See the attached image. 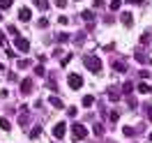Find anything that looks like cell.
<instances>
[{
  "label": "cell",
  "instance_id": "e0dca14e",
  "mask_svg": "<svg viewBox=\"0 0 152 143\" xmlns=\"http://www.w3.org/2000/svg\"><path fill=\"white\" fill-rule=\"evenodd\" d=\"M10 120H5V118H0V129H5V132H10Z\"/></svg>",
  "mask_w": 152,
  "mask_h": 143
},
{
  "label": "cell",
  "instance_id": "d6986e66",
  "mask_svg": "<svg viewBox=\"0 0 152 143\" xmlns=\"http://www.w3.org/2000/svg\"><path fill=\"white\" fill-rule=\"evenodd\" d=\"M35 74H37V76H44V74H46V69H44L42 65H37V67H35Z\"/></svg>",
  "mask_w": 152,
  "mask_h": 143
},
{
  "label": "cell",
  "instance_id": "30bf717a",
  "mask_svg": "<svg viewBox=\"0 0 152 143\" xmlns=\"http://www.w3.org/2000/svg\"><path fill=\"white\" fill-rule=\"evenodd\" d=\"M81 16H83V21H88V23H90V21L95 23V12H92V10H83V14H81Z\"/></svg>",
  "mask_w": 152,
  "mask_h": 143
},
{
  "label": "cell",
  "instance_id": "9a60e30c",
  "mask_svg": "<svg viewBox=\"0 0 152 143\" xmlns=\"http://www.w3.org/2000/svg\"><path fill=\"white\" fill-rule=\"evenodd\" d=\"M39 134H42V127H32V132H30V139H39Z\"/></svg>",
  "mask_w": 152,
  "mask_h": 143
},
{
  "label": "cell",
  "instance_id": "836d02e7",
  "mask_svg": "<svg viewBox=\"0 0 152 143\" xmlns=\"http://www.w3.org/2000/svg\"><path fill=\"white\" fill-rule=\"evenodd\" d=\"M127 2H145V0H127Z\"/></svg>",
  "mask_w": 152,
  "mask_h": 143
},
{
  "label": "cell",
  "instance_id": "5bb4252c",
  "mask_svg": "<svg viewBox=\"0 0 152 143\" xmlns=\"http://www.w3.org/2000/svg\"><path fill=\"white\" fill-rule=\"evenodd\" d=\"M16 67H19V69H28V67H30V60H28V58H23V60L16 62Z\"/></svg>",
  "mask_w": 152,
  "mask_h": 143
},
{
  "label": "cell",
  "instance_id": "6da1fadb",
  "mask_svg": "<svg viewBox=\"0 0 152 143\" xmlns=\"http://www.w3.org/2000/svg\"><path fill=\"white\" fill-rule=\"evenodd\" d=\"M83 65H86V69H90L92 74H99V72H102V60L97 56H83Z\"/></svg>",
  "mask_w": 152,
  "mask_h": 143
},
{
  "label": "cell",
  "instance_id": "7402d4cb",
  "mask_svg": "<svg viewBox=\"0 0 152 143\" xmlns=\"http://www.w3.org/2000/svg\"><path fill=\"white\" fill-rule=\"evenodd\" d=\"M69 62H72V56H69V53H67V56L62 58V62H60V65H62V67H67V65H69Z\"/></svg>",
  "mask_w": 152,
  "mask_h": 143
},
{
  "label": "cell",
  "instance_id": "4316f807",
  "mask_svg": "<svg viewBox=\"0 0 152 143\" xmlns=\"http://www.w3.org/2000/svg\"><path fill=\"white\" fill-rule=\"evenodd\" d=\"M67 113H69V115H76L78 111H76V106H67Z\"/></svg>",
  "mask_w": 152,
  "mask_h": 143
},
{
  "label": "cell",
  "instance_id": "9c48e42d",
  "mask_svg": "<svg viewBox=\"0 0 152 143\" xmlns=\"http://www.w3.org/2000/svg\"><path fill=\"white\" fill-rule=\"evenodd\" d=\"M19 19L21 21H30L32 19V12H30L28 7H23V10H19Z\"/></svg>",
  "mask_w": 152,
  "mask_h": 143
},
{
  "label": "cell",
  "instance_id": "3957f363",
  "mask_svg": "<svg viewBox=\"0 0 152 143\" xmlns=\"http://www.w3.org/2000/svg\"><path fill=\"white\" fill-rule=\"evenodd\" d=\"M67 81H69V88H72V90H81V88H83V78H81V74H69Z\"/></svg>",
  "mask_w": 152,
  "mask_h": 143
},
{
  "label": "cell",
  "instance_id": "484cf974",
  "mask_svg": "<svg viewBox=\"0 0 152 143\" xmlns=\"http://www.w3.org/2000/svg\"><path fill=\"white\" fill-rule=\"evenodd\" d=\"M111 10H120V0H111Z\"/></svg>",
  "mask_w": 152,
  "mask_h": 143
},
{
  "label": "cell",
  "instance_id": "8fae6325",
  "mask_svg": "<svg viewBox=\"0 0 152 143\" xmlns=\"http://www.w3.org/2000/svg\"><path fill=\"white\" fill-rule=\"evenodd\" d=\"M136 90H138L141 95H148V92H152V88L148 86V83H138V88H136Z\"/></svg>",
  "mask_w": 152,
  "mask_h": 143
},
{
  "label": "cell",
  "instance_id": "ba28073f",
  "mask_svg": "<svg viewBox=\"0 0 152 143\" xmlns=\"http://www.w3.org/2000/svg\"><path fill=\"white\" fill-rule=\"evenodd\" d=\"M48 102H51V106H56V109H65V102H62L60 97H56V95L48 97Z\"/></svg>",
  "mask_w": 152,
  "mask_h": 143
},
{
  "label": "cell",
  "instance_id": "d590c367",
  "mask_svg": "<svg viewBox=\"0 0 152 143\" xmlns=\"http://www.w3.org/2000/svg\"><path fill=\"white\" fill-rule=\"evenodd\" d=\"M150 141H152V134H150Z\"/></svg>",
  "mask_w": 152,
  "mask_h": 143
},
{
  "label": "cell",
  "instance_id": "7a4b0ae2",
  "mask_svg": "<svg viewBox=\"0 0 152 143\" xmlns=\"http://www.w3.org/2000/svg\"><path fill=\"white\" fill-rule=\"evenodd\" d=\"M86 136H88V129L81 122H74V125H72V139H74V141H83Z\"/></svg>",
  "mask_w": 152,
  "mask_h": 143
},
{
  "label": "cell",
  "instance_id": "4fadbf2b",
  "mask_svg": "<svg viewBox=\"0 0 152 143\" xmlns=\"http://www.w3.org/2000/svg\"><path fill=\"white\" fill-rule=\"evenodd\" d=\"M108 97H111V102H118V99H120V92H118L115 88H108Z\"/></svg>",
  "mask_w": 152,
  "mask_h": 143
},
{
  "label": "cell",
  "instance_id": "7c38bea8",
  "mask_svg": "<svg viewBox=\"0 0 152 143\" xmlns=\"http://www.w3.org/2000/svg\"><path fill=\"white\" fill-rule=\"evenodd\" d=\"M81 104L86 106V109H90V106L95 104V97H92V95H86V97H83V102H81Z\"/></svg>",
  "mask_w": 152,
  "mask_h": 143
},
{
  "label": "cell",
  "instance_id": "e575fe53",
  "mask_svg": "<svg viewBox=\"0 0 152 143\" xmlns=\"http://www.w3.org/2000/svg\"><path fill=\"white\" fill-rule=\"evenodd\" d=\"M0 16H2V10H0Z\"/></svg>",
  "mask_w": 152,
  "mask_h": 143
},
{
  "label": "cell",
  "instance_id": "8992f818",
  "mask_svg": "<svg viewBox=\"0 0 152 143\" xmlns=\"http://www.w3.org/2000/svg\"><path fill=\"white\" fill-rule=\"evenodd\" d=\"M32 90H35V83H32V78H23V81H21V92H23V95H30Z\"/></svg>",
  "mask_w": 152,
  "mask_h": 143
},
{
  "label": "cell",
  "instance_id": "cb8c5ba5",
  "mask_svg": "<svg viewBox=\"0 0 152 143\" xmlns=\"http://www.w3.org/2000/svg\"><path fill=\"white\" fill-rule=\"evenodd\" d=\"M67 39H69V35H67V32H60V35H58V42H67Z\"/></svg>",
  "mask_w": 152,
  "mask_h": 143
},
{
  "label": "cell",
  "instance_id": "4dcf8cb0",
  "mask_svg": "<svg viewBox=\"0 0 152 143\" xmlns=\"http://www.w3.org/2000/svg\"><path fill=\"white\" fill-rule=\"evenodd\" d=\"M7 32H10V35H14V37H16V26H10V28H7Z\"/></svg>",
  "mask_w": 152,
  "mask_h": 143
},
{
  "label": "cell",
  "instance_id": "d4e9b609",
  "mask_svg": "<svg viewBox=\"0 0 152 143\" xmlns=\"http://www.w3.org/2000/svg\"><path fill=\"white\" fill-rule=\"evenodd\" d=\"M145 118H148V120H152V106H145Z\"/></svg>",
  "mask_w": 152,
  "mask_h": 143
},
{
  "label": "cell",
  "instance_id": "ac0fdd59",
  "mask_svg": "<svg viewBox=\"0 0 152 143\" xmlns=\"http://www.w3.org/2000/svg\"><path fill=\"white\" fill-rule=\"evenodd\" d=\"M115 72H127V65H124V62H115Z\"/></svg>",
  "mask_w": 152,
  "mask_h": 143
},
{
  "label": "cell",
  "instance_id": "d6a6232c",
  "mask_svg": "<svg viewBox=\"0 0 152 143\" xmlns=\"http://www.w3.org/2000/svg\"><path fill=\"white\" fill-rule=\"evenodd\" d=\"M2 44H5V32L0 30V46H2Z\"/></svg>",
  "mask_w": 152,
  "mask_h": 143
},
{
  "label": "cell",
  "instance_id": "f546056e",
  "mask_svg": "<svg viewBox=\"0 0 152 143\" xmlns=\"http://www.w3.org/2000/svg\"><path fill=\"white\" fill-rule=\"evenodd\" d=\"M122 132H124V134H127V136H134V127H124Z\"/></svg>",
  "mask_w": 152,
  "mask_h": 143
},
{
  "label": "cell",
  "instance_id": "52a82bcc",
  "mask_svg": "<svg viewBox=\"0 0 152 143\" xmlns=\"http://www.w3.org/2000/svg\"><path fill=\"white\" fill-rule=\"evenodd\" d=\"M120 21H122V26L132 28V23H134V16L129 14V12H122V14H120Z\"/></svg>",
  "mask_w": 152,
  "mask_h": 143
},
{
  "label": "cell",
  "instance_id": "603a6c76",
  "mask_svg": "<svg viewBox=\"0 0 152 143\" xmlns=\"http://www.w3.org/2000/svg\"><path fill=\"white\" fill-rule=\"evenodd\" d=\"M132 90H134V86H132V83H124V86H122V92H127V95H129Z\"/></svg>",
  "mask_w": 152,
  "mask_h": 143
},
{
  "label": "cell",
  "instance_id": "5b68a950",
  "mask_svg": "<svg viewBox=\"0 0 152 143\" xmlns=\"http://www.w3.org/2000/svg\"><path fill=\"white\" fill-rule=\"evenodd\" d=\"M65 132H67V125L65 122H58L56 127H53V136H56V141L65 139Z\"/></svg>",
  "mask_w": 152,
  "mask_h": 143
},
{
  "label": "cell",
  "instance_id": "f1b7e54d",
  "mask_svg": "<svg viewBox=\"0 0 152 143\" xmlns=\"http://www.w3.org/2000/svg\"><path fill=\"white\" fill-rule=\"evenodd\" d=\"M118 118H120V115L115 113V111H113V113H111V115H108V120H111V122H118Z\"/></svg>",
  "mask_w": 152,
  "mask_h": 143
},
{
  "label": "cell",
  "instance_id": "277c9868",
  "mask_svg": "<svg viewBox=\"0 0 152 143\" xmlns=\"http://www.w3.org/2000/svg\"><path fill=\"white\" fill-rule=\"evenodd\" d=\"M14 46L19 48L21 53H28V51H30V42H28V39H23V37H19V35H16V39H14Z\"/></svg>",
  "mask_w": 152,
  "mask_h": 143
},
{
  "label": "cell",
  "instance_id": "1f68e13d",
  "mask_svg": "<svg viewBox=\"0 0 152 143\" xmlns=\"http://www.w3.org/2000/svg\"><path fill=\"white\" fill-rule=\"evenodd\" d=\"M56 5H58V7H65V5H67V0H56Z\"/></svg>",
  "mask_w": 152,
  "mask_h": 143
},
{
  "label": "cell",
  "instance_id": "83f0119b",
  "mask_svg": "<svg viewBox=\"0 0 152 143\" xmlns=\"http://www.w3.org/2000/svg\"><path fill=\"white\" fill-rule=\"evenodd\" d=\"M37 26H39V28H48V21H46V19H39Z\"/></svg>",
  "mask_w": 152,
  "mask_h": 143
},
{
  "label": "cell",
  "instance_id": "ffe728a7",
  "mask_svg": "<svg viewBox=\"0 0 152 143\" xmlns=\"http://www.w3.org/2000/svg\"><path fill=\"white\" fill-rule=\"evenodd\" d=\"M37 10L46 12V10H48V2H46V0H42V2H37Z\"/></svg>",
  "mask_w": 152,
  "mask_h": 143
},
{
  "label": "cell",
  "instance_id": "44dd1931",
  "mask_svg": "<svg viewBox=\"0 0 152 143\" xmlns=\"http://www.w3.org/2000/svg\"><path fill=\"white\" fill-rule=\"evenodd\" d=\"M92 129H95V134H97V136H102V134H104V127H102V125H95Z\"/></svg>",
  "mask_w": 152,
  "mask_h": 143
},
{
  "label": "cell",
  "instance_id": "2e32d148",
  "mask_svg": "<svg viewBox=\"0 0 152 143\" xmlns=\"http://www.w3.org/2000/svg\"><path fill=\"white\" fill-rule=\"evenodd\" d=\"M14 5V0H0V10H10Z\"/></svg>",
  "mask_w": 152,
  "mask_h": 143
},
{
  "label": "cell",
  "instance_id": "8d00e7d4",
  "mask_svg": "<svg viewBox=\"0 0 152 143\" xmlns=\"http://www.w3.org/2000/svg\"><path fill=\"white\" fill-rule=\"evenodd\" d=\"M150 37H152V35H150Z\"/></svg>",
  "mask_w": 152,
  "mask_h": 143
}]
</instances>
